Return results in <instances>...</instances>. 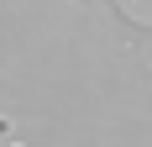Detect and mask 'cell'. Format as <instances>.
I'll return each mask as SVG.
<instances>
[{
    "label": "cell",
    "mask_w": 152,
    "mask_h": 147,
    "mask_svg": "<svg viewBox=\"0 0 152 147\" xmlns=\"http://www.w3.org/2000/svg\"><path fill=\"white\" fill-rule=\"evenodd\" d=\"M0 147H21V142H16V132H11V121H5V116H0Z\"/></svg>",
    "instance_id": "obj_1"
}]
</instances>
